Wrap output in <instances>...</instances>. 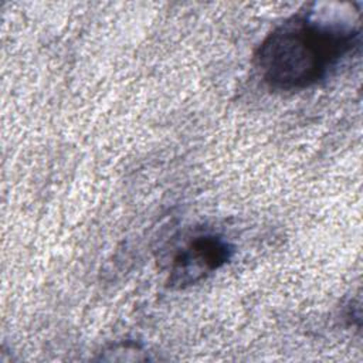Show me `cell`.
Wrapping results in <instances>:
<instances>
[{
  "label": "cell",
  "instance_id": "6da1fadb",
  "mask_svg": "<svg viewBox=\"0 0 363 363\" xmlns=\"http://www.w3.org/2000/svg\"><path fill=\"white\" fill-rule=\"evenodd\" d=\"M359 47V23L308 10L264 38L255 65L271 89L301 91L328 78Z\"/></svg>",
  "mask_w": 363,
  "mask_h": 363
},
{
  "label": "cell",
  "instance_id": "7a4b0ae2",
  "mask_svg": "<svg viewBox=\"0 0 363 363\" xmlns=\"http://www.w3.org/2000/svg\"><path fill=\"white\" fill-rule=\"evenodd\" d=\"M231 252L230 244L217 234L194 235L174 255L170 282L177 286L193 284L223 267L231 258Z\"/></svg>",
  "mask_w": 363,
  "mask_h": 363
}]
</instances>
